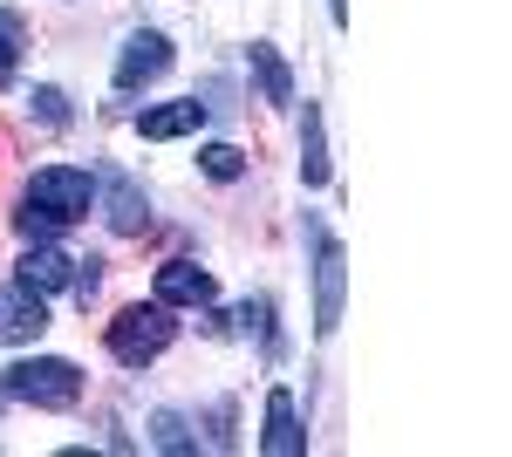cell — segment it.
Masks as SVG:
<instances>
[{"mask_svg":"<svg viewBox=\"0 0 512 457\" xmlns=\"http://www.w3.org/2000/svg\"><path fill=\"white\" fill-rule=\"evenodd\" d=\"M14 69H21V21L0 14V89L14 82Z\"/></svg>","mask_w":512,"mask_h":457,"instance_id":"cell-16","label":"cell"},{"mask_svg":"<svg viewBox=\"0 0 512 457\" xmlns=\"http://www.w3.org/2000/svg\"><path fill=\"white\" fill-rule=\"evenodd\" d=\"M41 328H48V294H35V287H0V342L7 348H21V342H35Z\"/></svg>","mask_w":512,"mask_h":457,"instance_id":"cell-5","label":"cell"},{"mask_svg":"<svg viewBox=\"0 0 512 457\" xmlns=\"http://www.w3.org/2000/svg\"><path fill=\"white\" fill-rule=\"evenodd\" d=\"M28 103H35V116L48 123V130H62V123H69V96H62V89H35Z\"/></svg>","mask_w":512,"mask_h":457,"instance_id":"cell-17","label":"cell"},{"mask_svg":"<svg viewBox=\"0 0 512 457\" xmlns=\"http://www.w3.org/2000/svg\"><path fill=\"white\" fill-rule=\"evenodd\" d=\"M76 267H82V260H69L62 246H48V239H35V246L21 253V267H14V280H21V287H35V294H55V287H76Z\"/></svg>","mask_w":512,"mask_h":457,"instance_id":"cell-8","label":"cell"},{"mask_svg":"<svg viewBox=\"0 0 512 457\" xmlns=\"http://www.w3.org/2000/svg\"><path fill=\"white\" fill-rule=\"evenodd\" d=\"M198 171H205V178H219V185H233L239 171H246V157H239L233 144H205V151H198Z\"/></svg>","mask_w":512,"mask_h":457,"instance_id":"cell-15","label":"cell"},{"mask_svg":"<svg viewBox=\"0 0 512 457\" xmlns=\"http://www.w3.org/2000/svg\"><path fill=\"white\" fill-rule=\"evenodd\" d=\"M246 335H260V348H274V301H246Z\"/></svg>","mask_w":512,"mask_h":457,"instance_id":"cell-19","label":"cell"},{"mask_svg":"<svg viewBox=\"0 0 512 457\" xmlns=\"http://www.w3.org/2000/svg\"><path fill=\"white\" fill-rule=\"evenodd\" d=\"M253 76H260V96L267 103H294V76H287L274 41H253Z\"/></svg>","mask_w":512,"mask_h":457,"instance_id":"cell-12","label":"cell"},{"mask_svg":"<svg viewBox=\"0 0 512 457\" xmlns=\"http://www.w3.org/2000/svg\"><path fill=\"white\" fill-rule=\"evenodd\" d=\"M198 123H205V103H158V110H144L137 116V130H144V137H151V144H164V137H192Z\"/></svg>","mask_w":512,"mask_h":457,"instance_id":"cell-11","label":"cell"},{"mask_svg":"<svg viewBox=\"0 0 512 457\" xmlns=\"http://www.w3.org/2000/svg\"><path fill=\"white\" fill-rule=\"evenodd\" d=\"M14 232H21V239H28V246H35V239H55V219H48V212H35V205H21V212H14Z\"/></svg>","mask_w":512,"mask_h":457,"instance_id":"cell-18","label":"cell"},{"mask_svg":"<svg viewBox=\"0 0 512 457\" xmlns=\"http://www.w3.org/2000/svg\"><path fill=\"white\" fill-rule=\"evenodd\" d=\"M21 205L48 212L55 226H76V219H89V205H96V178H89V171H76V164H48V171H35V178H28Z\"/></svg>","mask_w":512,"mask_h":457,"instance_id":"cell-3","label":"cell"},{"mask_svg":"<svg viewBox=\"0 0 512 457\" xmlns=\"http://www.w3.org/2000/svg\"><path fill=\"white\" fill-rule=\"evenodd\" d=\"M164 69H171V41L164 35H130L117 55V89L130 96V89H144V82H158Z\"/></svg>","mask_w":512,"mask_h":457,"instance_id":"cell-6","label":"cell"},{"mask_svg":"<svg viewBox=\"0 0 512 457\" xmlns=\"http://www.w3.org/2000/svg\"><path fill=\"white\" fill-rule=\"evenodd\" d=\"M158 301L164 307H212L219 301V280L205 267H192V260H164L158 267Z\"/></svg>","mask_w":512,"mask_h":457,"instance_id":"cell-7","label":"cell"},{"mask_svg":"<svg viewBox=\"0 0 512 457\" xmlns=\"http://www.w3.org/2000/svg\"><path fill=\"white\" fill-rule=\"evenodd\" d=\"M328 7H335V21H349V0H328Z\"/></svg>","mask_w":512,"mask_h":457,"instance_id":"cell-20","label":"cell"},{"mask_svg":"<svg viewBox=\"0 0 512 457\" xmlns=\"http://www.w3.org/2000/svg\"><path fill=\"white\" fill-rule=\"evenodd\" d=\"M0 403H7V389H0Z\"/></svg>","mask_w":512,"mask_h":457,"instance_id":"cell-21","label":"cell"},{"mask_svg":"<svg viewBox=\"0 0 512 457\" xmlns=\"http://www.w3.org/2000/svg\"><path fill=\"white\" fill-rule=\"evenodd\" d=\"M260 451H274V457H301V451H308V430H301V417H294V396H287V389H274V396H267V430H260Z\"/></svg>","mask_w":512,"mask_h":457,"instance_id":"cell-10","label":"cell"},{"mask_svg":"<svg viewBox=\"0 0 512 457\" xmlns=\"http://www.w3.org/2000/svg\"><path fill=\"white\" fill-rule=\"evenodd\" d=\"M0 389L14 403H35V410H76L82 403V369L62 355H28L14 369H0Z\"/></svg>","mask_w":512,"mask_h":457,"instance_id":"cell-1","label":"cell"},{"mask_svg":"<svg viewBox=\"0 0 512 457\" xmlns=\"http://www.w3.org/2000/svg\"><path fill=\"white\" fill-rule=\"evenodd\" d=\"M151 444H158V451H171V457L198 451V437L185 430V417H178V410H158V417H151Z\"/></svg>","mask_w":512,"mask_h":457,"instance_id":"cell-14","label":"cell"},{"mask_svg":"<svg viewBox=\"0 0 512 457\" xmlns=\"http://www.w3.org/2000/svg\"><path fill=\"white\" fill-rule=\"evenodd\" d=\"M301 178H308V191L328 185V144H321V110L308 103V130H301Z\"/></svg>","mask_w":512,"mask_h":457,"instance_id":"cell-13","label":"cell"},{"mask_svg":"<svg viewBox=\"0 0 512 457\" xmlns=\"http://www.w3.org/2000/svg\"><path fill=\"white\" fill-rule=\"evenodd\" d=\"M103 219H110V232H123V239H137V232L151 226V198L137 191V178H110V185H103Z\"/></svg>","mask_w":512,"mask_h":457,"instance_id":"cell-9","label":"cell"},{"mask_svg":"<svg viewBox=\"0 0 512 457\" xmlns=\"http://www.w3.org/2000/svg\"><path fill=\"white\" fill-rule=\"evenodd\" d=\"M342 294H349V253L335 246V232L315 226V335L342 328Z\"/></svg>","mask_w":512,"mask_h":457,"instance_id":"cell-4","label":"cell"},{"mask_svg":"<svg viewBox=\"0 0 512 457\" xmlns=\"http://www.w3.org/2000/svg\"><path fill=\"white\" fill-rule=\"evenodd\" d=\"M178 335V321H171V307L151 301V307H123L117 321H110V355H117L123 369H144V362H158L164 348Z\"/></svg>","mask_w":512,"mask_h":457,"instance_id":"cell-2","label":"cell"}]
</instances>
